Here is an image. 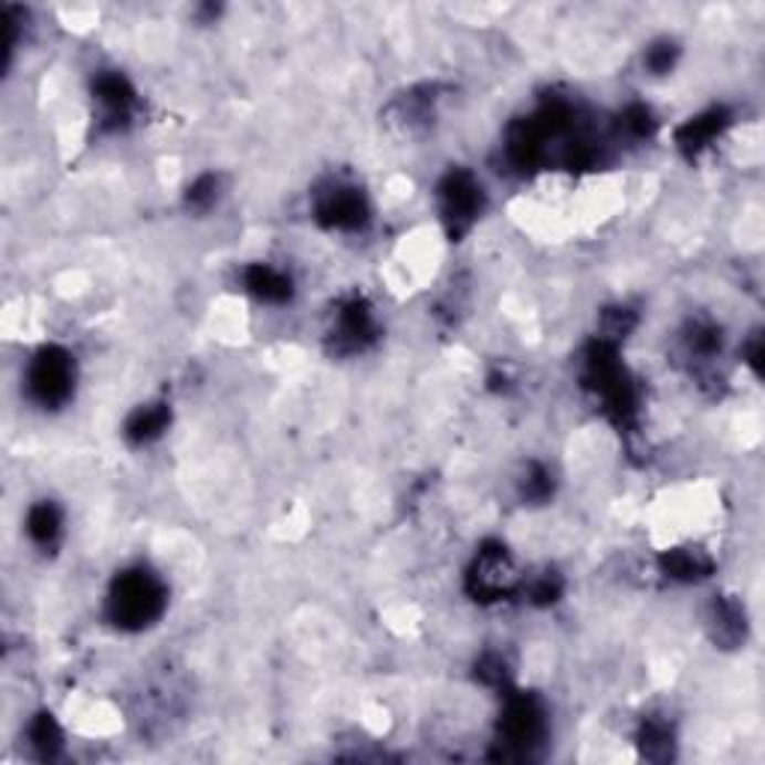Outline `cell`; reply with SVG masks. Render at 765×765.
<instances>
[{"label":"cell","mask_w":765,"mask_h":765,"mask_svg":"<svg viewBox=\"0 0 765 765\" xmlns=\"http://www.w3.org/2000/svg\"><path fill=\"white\" fill-rule=\"evenodd\" d=\"M61 530V514L54 512V505L42 503L36 509H31V517H28V533L36 538V542H51Z\"/></svg>","instance_id":"obj_3"},{"label":"cell","mask_w":765,"mask_h":765,"mask_svg":"<svg viewBox=\"0 0 765 765\" xmlns=\"http://www.w3.org/2000/svg\"><path fill=\"white\" fill-rule=\"evenodd\" d=\"M70 363L61 353H45L40 363L33 365L31 386L33 392L40 395L42 401H61L63 395L70 392Z\"/></svg>","instance_id":"obj_2"},{"label":"cell","mask_w":765,"mask_h":765,"mask_svg":"<svg viewBox=\"0 0 765 765\" xmlns=\"http://www.w3.org/2000/svg\"><path fill=\"white\" fill-rule=\"evenodd\" d=\"M161 593L150 577L135 574V577H123L120 593H117V614H123L129 622H144L150 616L159 614Z\"/></svg>","instance_id":"obj_1"}]
</instances>
